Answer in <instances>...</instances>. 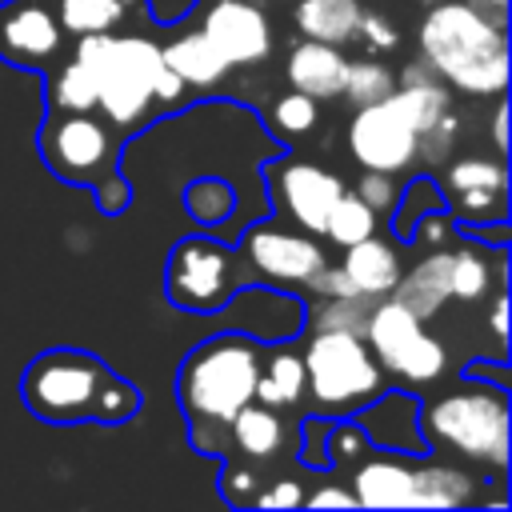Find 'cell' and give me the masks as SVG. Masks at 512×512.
I'll list each match as a JSON object with an SVG mask.
<instances>
[{
	"mask_svg": "<svg viewBox=\"0 0 512 512\" xmlns=\"http://www.w3.org/2000/svg\"><path fill=\"white\" fill-rule=\"evenodd\" d=\"M392 88H396V76H392V68H384L380 60H348V64H344L340 96H344L352 108L376 104V100H384Z\"/></svg>",
	"mask_w": 512,
	"mask_h": 512,
	"instance_id": "cell-28",
	"label": "cell"
},
{
	"mask_svg": "<svg viewBox=\"0 0 512 512\" xmlns=\"http://www.w3.org/2000/svg\"><path fill=\"white\" fill-rule=\"evenodd\" d=\"M52 108L56 112H96V84L80 60H68L52 72Z\"/></svg>",
	"mask_w": 512,
	"mask_h": 512,
	"instance_id": "cell-31",
	"label": "cell"
},
{
	"mask_svg": "<svg viewBox=\"0 0 512 512\" xmlns=\"http://www.w3.org/2000/svg\"><path fill=\"white\" fill-rule=\"evenodd\" d=\"M364 4L360 0H300L296 4V28L308 40H328V44H348L360 28Z\"/></svg>",
	"mask_w": 512,
	"mask_h": 512,
	"instance_id": "cell-24",
	"label": "cell"
},
{
	"mask_svg": "<svg viewBox=\"0 0 512 512\" xmlns=\"http://www.w3.org/2000/svg\"><path fill=\"white\" fill-rule=\"evenodd\" d=\"M508 392L504 384H460L440 392L420 408V428L428 448L456 452L472 464H484L492 472H504L508 464Z\"/></svg>",
	"mask_w": 512,
	"mask_h": 512,
	"instance_id": "cell-4",
	"label": "cell"
},
{
	"mask_svg": "<svg viewBox=\"0 0 512 512\" xmlns=\"http://www.w3.org/2000/svg\"><path fill=\"white\" fill-rule=\"evenodd\" d=\"M304 392L320 416H344L384 392V368L360 332H312L304 348Z\"/></svg>",
	"mask_w": 512,
	"mask_h": 512,
	"instance_id": "cell-6",
	"label": "cell"
},
{
	"mask_svg": "<svg viewBox=\"0 0 512 512\" xmlns=\"http://www.w3.org/2000/svg\"><path fill=\"white\" fill-rule=\"evenodd\" d=\"M252 504L256 508H300L304 504V488H300V480H276L268 492H256Z\"/></svg>",
	"mask_w": 512,
	"mask_h": 512,
	"instance_id": "cell-41",
	"label": "cell"
},
{
	"mask_svg": "<svg viewBox=\"0 0 512 512\" xmlns=\"http://www.w3.org/2000/svg\"><path fill=\"white\" fill-rule=\"evenodd\" d=\"M356 424L364 428L372 448L384 452H400V456H420L428 452L424 428H420V400L404 396V392H376L368 404L356 408Z\"/></svg>",
	"mask_w": 512,
	"mask_h": 512,
	"instance_id": "cell-15",
	"label": "cell"
},
{
	"mask_svg": "<svg viewBox=\"0 0 512 512\" xmlns=\"http://www.w3.org/2000/svg\"><path fill=\"white\" fill-rule=\"evenodd\" d=\"M184 208H188V216H192L196 224H220V220L232 216L236 192H232V184L220 180V176H200V180L184 184Z\"/></svg>",
	"mask_w": 512,
	"mask_h": 512,
	"instance_id": "cell-29",
	"label": "cell"
},
{
	"mask_svg": "<svg viewBox=\"0 0 512 512\" xmlns=\"http://www.w3.org/2000/svg\"><path fill=\"white\" fill-rule=\"evenodd\" d=\"M304 504H308V508H352L356 496H352L348 484H320V488L304 492Z\"/></svg>",
	"mask_w": 512,
	"mask_h": 512,
	"instance_id": "cell-42",
	"label": "cell"
},
{
	"mask_svg": "<svg viewBox=\"0 0 512 512\" xmlns=\"http://www.w3.org/2000/svg\"><path fill=\"white\" fill-rule=\"evenodd\" d=\"M260 356L264 348L236 332L212 336L188 352L176 392L188 412V424L196 428L192 436L204 452H212V432H228V420L252 400Z\"/></svg>",
	"mask_w": 512,
	"mask_h": 512,
	"instance_id": "cell-2",
	"label": "cell"
},
{
	"mask_svg": "<svg viewBox=\"0 0 512 512\" xmlns=\"http://www.w3.org/2000/svg\"><path fill=\"white\" fill-rule=\"evenodd\" d=\"M128 184L124 180H116V176H104V184H100V192H96V200H100V208L104 212H120L124 204H128Z\"/></svg>",
	"mask_w": 512,
	"mask_h": 512,
	"instance_id": "cell-45",
	"label": "cell"
},
{
	"mask_svg": "<svg viewBox=\"0 0 512 512\" xmlns=\"http://www.w3.org/2000/svg\"><path fill=\"white\" fill-rule=\"evenodd\" d=\"M300 396H304V356H296L292 348H272L268 356H260L252 400L268 408H292L300 404Z\"/></svg>",
	"mask_w": 512,
	"mask_h": 512,
	"instance_id": "cell-23",
	"label": "cell"
},
{
	"mask_svg": "<svg viewBox=\"0 0 512 512\" xmlns=\"http://www.w3.org/2000/svg\"><path fill=\"white\" fill-rule=\"evenodd\" d=\"M316 116H320V108H316V100L312 96H304V92H284V96H276L272 100V108H268V120H272V128L284 136V140H296V136H308L312 132V124H316Z\"/></svg>",
	"mask_w": 512,
	"mask_h": 512,
	"instance_id": "cell-33",
	"label": "cell"
},
{
	"mask_svg": "<svg viewBox=\"0 0 512 512\" xmlns=\"http://www.w3.org/2000/svg\"><path fill=\"white\" fill-rule=\"evenodd\" d=\"M60 28L72 32V36H84V32H112L124 24L132 0H48Z\"/></svg>",
	"mask_w": 512,
	"mask_h": 512,
	"instance_id": "cell-26",
	"label": "cell"
},
{
	"mask_svg": "<svg viewBox=\"0 0 512 512\" xmlns=\"http://www.w3.org/2000/svg\"><path fill=\"white\" fill-rule=\"evenodd\" d=\"M496 284H504V260L492 268L484 248H452V256H448V292H452V300L476 304Z\"/></svg>",
	"mask_w": 512,
	"mask_h": 512,
	"instance_id": "cell-25",
	"label": "cell"
},
{
	"mask_svg": "<svg viewBox=\"0 0 512 512\" xmlns=\"http://www.w3.org/2000/svg\"><path fill=\"white\" fill-rule=\"evenodd\" d=\"M488 328L496 336V348H508V300H504V284L492 288V312H488Z\"/></svg>",
	"mask_w": 512,
	"mask_h": 512,
	"instance_id": "cell-43",
	"label": "cell"
},
{
	"mask_svg": "<svg viewBox=\"0 0 512 512\" xmlns=\"http://www.w3.org/2000/svg\"><path fill=\"white\" fill-rule=\"evenodd\" d=\"M420 4H436V0H420Z\"/></svg>",
	"mask_w": 512,
	"mask_h": 512,
	"instance_id": "cell-48",
	"label": "cell"
},
{
	"mask_svg": "<svg viewBox=\"0 0 512 512\" xmlns=\"http://www.w3.org/2000/svg\"><path fill=\"white\" fill-rule=\"evenodd\" d=\"M340 268H344V276L352 280V288H356L360 296H372V300L388 296V292L396 288L400 272H404L400 252H396L388 240H380L376 232L364 236V240H356V244H348Z\"/></svg>",
	"mask_w": 512,
	"mask_h": 512,
	"instance_id": "cell-18",
	"label": "cell"
},
{
	"mask_svg": "<svg viewBox=\"0 0 512 512\" xmlns=\"http://www.w3.org/2000/svg\"><path fill=\"white\" fill-rule=\"evenodd\" d=\"M364 340L376 356V364L404 384H428L448 368L444 344L424 328L420 316H412L400 300L380 296L372 300V312L364 320Z\"/></svg>",
	"mask_w": 512,
	"mask_h": 512,
	"instance_id": "cell-7",
	"label": "cell"
},
{
	"mask_svg": "<svg viewBox=\"0 0 512 512\" xmlns=\"http://www.w3.org/2000/svg\"><path fill=\"white\" fill-rule=\"evenodd\" d=\"M440 204H444V200H440V192H436L432 180H412V184L396 196V208H392V216H396V232H400L404 240H412L420 216L440 212Z\"/></svg>",
	"mask_w": 512,
	"mask_h": 512,
	"instance_id": "cell-34",
	"label": "cell"
},
{
	"mask_svg": "<svg viewBox=\"0 0 512 512\" xmlns=\"http://www.w3.org/2000/svg\"><path fill=\"white\" fill-rule=\"evenodd\" d=\"M504 124H508V108H504V100H496V112H492V140H496L500 160H504V152H508V132H504Z\"/></svg>",
	"mask_w": 512,
	"mask_h": 512,
	"instance_id": "cell-47",
	"label": "cell"
},
{
	"mask_svg": "<svg viewBox=\"0 0 512 512\" xmlns=\"http://www.w3.org/2000/svg\"><path fill=\"white\" fill-rule=\"evenodd\" d=\"M448 256H452V248H432L424 260H416L408 272H400V280L388 296L400 300L412 316L432 320L452 300V292H448Z\"/></svg>",
	"mask_w": 512,
	"mask_h": 512,
	"instance_id": "cell-19",
	"label": "cell"
},
{
	"mask_svg": "<svg viewBox=\"0 0 512 512\" xmlns=\"http://www.w3.org/2000/svg\"><path fill=\"white\" fill-rule=\"evenodd\" d=\"M348 488L364 508H412V464H404L400 452L364 456Z\"/></svg>",
	"mask_w": 512,
	"mask_h": 512,
	"instance_id": "cell-16",
	"label": "cell"
},
{
	"mask_svg": "<svg viewBox=\"0 0 512 512\" xmlns=\"http://www.w3.org/2000/svg\"><path fill=\"white\" fill-rule=\"evenodd\" d=\"M328 432V428H324ZM332 452H328V464H356V460H364L368 456V436H364V428L360 424H336L332 432H328V440H324Z\"/></svg>",
	"mask_w": 512,
	"mask_h": 512,
	"instance_id": "cell-37",
	"label": "cell"
},
{
	"mask_svg": "<svg viewBox=\"0 0 512 512\" xmlns=\"http://www.w3.org/2000/svg\"><path fill=\"white\" fill-rule=\"evenodd\" d=\"M356 36H364V44H368V48H376V52H392V48L400 44L396 20H392V16H380V12H364V16H360Z\"/></svg>",
	"mask_w": 512,
	"mask_h": 512,
	"instance_id": "cell-39",
	"label": "cell"
},
{
	"mask_svg": "<svg viewBox=\"0 0 512 512\" xmlns=\"http://www.w3.org/2000/svg\"><path fill=\"white\" fill-rule=\"evenodd\" d=\"M244 256L248 264L272 280V284H296V288H308V280L328 264L324 248L304 236V232H292V228H252L244 236Z\"/></svg>",
	"mask_w": 512,
	"mask_h": 512,
	"instance_id": "cell-13",
	"label": "cell"
},
{
	"mask_svg": "<svg viewBox=\"0 0 512 512\" xmlns=\"http://www.w3.org/2000/svg\"><path fill=\"white\" fill-rule=\"evenodd\" d=\"M236 288L232 276V252L212 240H180L168 260V296L180 308L212 312L220 308Z\"/></svg>",
	"mask_w": 512,
	"mask_h": 512,
	"instance_id": "cell-8",
	"label": "cell"
},
{
	"mask_svg": "<svg viewBox=\"0 0 512 512\" xmlns=\"http://www.w3.org/2000/svg\"><path fill=\"white\" fill-rule=\"evenodd\" d=\"M508 188H472V192H456V216L464 224H496L508 220Z\"/></svg>",
	"mask_w": 512,
	"mask_h": 512,
	"instance_id": "cell-35",
	"label": "cell"
},
{
	"mask_svg": "<svg viewBox=\"0 0 512 512\" xmlns=\"http://www.w3.org/2000/svg\"><path fill=\"white\" fill-rule=\"evenodd\" d=\"M64 48V28L48 0H8L0 8V56L20 68H48Z\"/></svg>",
	"mask_w": 512,
	"mask_h": 512,
	"instance_id": "cell-12",
	"label": "cell"
},
{
	"mask_svg": "<svg viewBox=\"0 0 512 512\" xmlns=\"http://www.w3.org/2000/svg\"><path fill=\"white\" fill-rule=\"evenodd\" d=\"M348 152L360 168L372 172H404L416 160V132L400 116V108L384 96L376 104H364L348 120Z\"/></svg>",
	"mask_w": 512,
	"mask_h": 512,
	"instance_id": "cell-9",
	"label": "cell"
},
{
	"mask_svg": "<svg viewBox=\"0 0 512 512\" xmlns=\"http://www.w3.org/2000/svg\"><path fill=\"white\" fill-rule=\"evenodd\" d=\"M228 436L232 444L240 448L244 460H272L284 444V424L276 416V408L260 404V400H248L232 420H228Z\"/></svg>",
	"mask_w": 512,
	"mask_h": 512,
	"instance_id": "cell-21",
	"label": "cell"
},
{
	"mask_svg": "<svg viewBox=\"0 0 512 512\" xmlns=\"http://www.w3.org/2000/svg\"><path fill=\"white\" fill-rule=\"evenodd\" d=\"M356 196L380 216V212H392V208H396L400 188H396L392 172H372V168H364V176H360V184H356Z\"/></svg>",
	"mask_w": 512,
	"mask_h": 512,
	"instance_id": "cell-38",
	"label": "cell"
},
{
	"mask_svg": "<svg viewBox=\"0 0 512 512\" xmlns=\"http://www.w3.org/2000/svg\"><path fill=\"white\" fill-rule=\"evenodd\" d=\"M40 148L68 180H100L112 160V136L92 112H56L44 124Z\"/></svg>",
	"mask_w": 512,
	"mask_h": 512,
	"instance_id": "cell-10",
	"label": "cell"
},
{
	"mask_svg": "<svg viewBox=\"0 0 512 512\" xmlns=\"http://www.w3.org/2000/svg\"><path fill=\"white\" fill-rule=\"evenodd\" d=\"M304 460L308 464H328V444H324V420L320 416L304 420Z\"/></svg>",
	"mask_w": 512,
	"mask_h": 512,
	"instance_id": "cell-44",
	"label": "cell"
},
{
	"mask_svg": "<svg viewBox=\"0 0 512 512\" xmlns=\"http://www.w3.org/2000/svg\"><path fill=\"white\" fill-rule=\"evenodd\" d=\"M376 232V212L356 196V192H340V200L332 204V212H328V220H324V236L332 240V244H340V248H348V244H356V240H364V236H372Z\"/></svg>",
	"mask_w": 512,
	"mask_h": 512,
	"instance_id": "cell-27",
	"label": "cell"
},
{
	"mask_svg": "<svg viewBox=\"0 0 512 512\" xmlns=\"http://www.w3.org/2000/svg\"><path fill=\"white\" fill-rule=\"evenodd\" d=\"M344 64L348 56L340 52V44H328V40H300L292 52H288V64H284V76L296 92L312 96V100H328V96H340V84H344Z\"/></svg>",
	"mask_w": 512,
	"mask_h": 512,
	"instance_id": "cell-17",
	"label": "cell"
},
{
	"mask_svg": "<svg viewBox=\"0 0 512 512\" xmlns=\"http://www.w3.org/2000/svg\"><path fill=\"white\" fill-rule=\"evenodd\" d=\"M200 32L232 68H252L272 56V24L252 0H216L204 12Z\"/></svg>",
	"mask_w": 512,
	"mask_h": 512,
	"instance_id": "cell-14",
	"label": "cell"
},
{
	"mask_svg": "<svg viewBox=\"0 0 512 512\" xmlns=\"http://www.w3.org/2000/svg\"><path fill=\"white\" fill-rule=\"evenodd\" d=\"M420 56L448 88L500 96L508 84V36L464 0H436L420 20Z\"/></svg>",
	"mask_w": 512,
	"mask_h": 512,
	"instance_id": "cell-1",
	"label": "cell"
},
{
	"mask_svg": "<svg viewBox=\"0 0 512 512\" xmlns=\"http://www.w3.org/2000/svg\"><path fill=\"white\" fill-rule=\"evenodd\" d=\"M468 8H476L484 20H492L496 28H508V0H464Z\"/></svg>",
	"mask_w": 512,
	"mask_h": 512,
	"instance_id": "cell-46",
	"label": "cell"
},
{
	"mask_svg": "<svg viewBox=\"0 0 512 512\" xmlns=\"http://www.w3.org/2000/svg\"><path fill=\"white\" fill-rule=\"evenodd\" d=\"M92 84L96 108L116 128H136L152 108V80L164 68L160 44L140 32H84L76 36V56Z\"/></svg>",
	"mask_w": 512,
	"mask_h": 512,
	"instance_id": "cell-5",
	"label": "cell"
},
{
	"mask_svg": "<svg viewBox=\"0 0 512 512\" xmlns=\"http://www.w3.org/2000/svg\"><path fill=\"white\" fill-rule=\"evenodd\" d=\"M456 136H460V116L448 108L444 116H436V120L416 136V156L428 160V164H444L448 152H452V144H456Z\"/></svg>",
	"mask_w": 512,
	"mask_h": 512,
	"instance_id": "cell-36",
	"label": "cell"
},
{
	"mask_svg": "<svg viewBox=\"0 0 512 512\" xmlns=\"http://www.w3.org/2000/svg\"><path fill=\"white\" fill-rule=\"evenodd\" d=\"M220 488L228 492V500H236V504H252V496H256V472H252L248 464H232V468H224Z\"/></svg>",
	"mask_w": 512,
	"mask_h": 512,
	"instance_id": "cell-40",
	"label": "cell"
},
{
	"mask_svg": "<svg viewBox=\"0 0 512 512\" xmlns=\"http://www.w3.org/2000/svg\"><path fill=\"white\" fill-rule=\"evenodd\" d=\"M268 180L276 188L280 208L304 228V232H324V220L332 212V204L344 192V180L332 168H320L312 160H276L268 168Z\"/></svg>",
	"mask_w": 512,
	"mask_h": 512,
	"instance_id": "cell-11",
	"label": "cell"
},
{
	"mask_svg": "<svg viewBox=\"0 0 512 512\" xmlns=\"http://www.w3.org/2000/svg\"><path fill=\"white\" fill-rule=\"evenodd\" d=\"M444 188L452 192H472V188H508V168L504 160H484V156H460L444 172Z\"/></svg>",
	"mask_w": 512,
	"mask_h": 512,
	"instance_id": "cell-32",
	"label": "cell"
},
{
	"mask_svg": "<svg viewBox=\"0 0 512 512\" xmlns=\"http://www.w3.org/2000/svg\"><path fill=\"white\" fill-rule=\"evenodd\" d=\"M160 56H164V64H168L188 88H216V84L228 76V68H232L200 28L176 36L172 44H164Z\"/></svg>",
	"mask_w": 512,
	"mask_h": 512,
	"instance_id": "cell-20",
	"label": "cell"
},
{
	"mask_svg": "<svg viewBox=\"0 0 512 512\" xmlns=\"http://www.w3.org/2000/svg\"><path fill=\"white\" fill-rule=\"evenodd\" d=\"M476 500V480L456 464L412 468V508H464Z\"/></svg>",
	"mask_w": 512,
	"mask_h": 512,
	"instance_id": "cell-22",
	"label": "cell"
},
{
	"mask_svg": "<svg viewBox=\"0 0 512 512\" xmlns=\"http://www.w3.org/2000/svg\"><path fill=\"white\" fill-rule=\"evenodd\" d=\"M24 404L56 424L72 420H124L136 412V392L112 376L96 356L52 348L24 372Z\"/></svg>",
	"mask_w": 512,
	"mask_h": 512,
	"instance_id": "cell-3",
	"label": "cell"
},
{
	"mask_svg": "<svg viewBox=\"0 0 512 512\" xmlns=\"http://www.w3.org/2000/svg\"><path fill=\"white\" fill-rule=\"evenodd\" d=\"M372 312V296H316L312 308V332H360L364 336V320Z\"/></svg>",
	"mask_w": 512,
	"mask_h": 512,
	"instance_id": "cell-30",
	"label": "cell"
}]
</instances>
